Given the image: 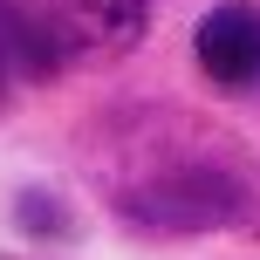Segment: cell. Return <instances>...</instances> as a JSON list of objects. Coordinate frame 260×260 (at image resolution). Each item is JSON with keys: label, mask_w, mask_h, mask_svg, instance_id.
Returning a JSON list of instances; mask_svg holds the SVG:
<instances>
[{"label": "cell", "mask_w": 260, "mask_h": 260, "mask_svg": "<svg viewBox=\"0 0 260 260\" xmlns=\"http://www.w3.org/2000/svg\"><path fill=\"white\" fill-rule=\"evenodd\" d=\"M253 206L247 178L219 165H185V171H157L151 185L123 192V212L137 226H157V233H206V226H240Z\"/></svg>", "instance_id": "cell-1"}, {"label": "cell", "mask_w": 260, "mask_h": 260, "mask_svg": "<svg viewBox=\"0 0 260 260\" xmlns=\"http://www.w3.org/2000/svg\"><path fill=\"white\" fill-rule=\"evenodd\" d=\"M192 48H199V69H206L219 89H253L260 82V7H247V0L212 7L206 21H199Z\"/></svg>", "instance_id": "cell-2"}, {"label": "cell", "mask_w": 260, "mask_h": 260, "mask_svg": "<svg viewBox=\"0 0 260 260\" xmlns=\"http://www.w3.org/2000/svg\"><path fill=\"white\" fill-rule=\"evenodd\" d=\"M0 62H7L14 82H48V76H62L69 41H62V27L41 14V0H0Z\"/></svg>", "instance_id": "cell-3"}, {"label": "cell", "mask_w": 260, "mask_h": 260, "mask_svg": "<svg viewBox=\"0 0 260 260\" xmlns=\"http://www.w3.org/2000/svg\"><path fill=\"white\" fill-rule=\"evenodd\" d=\"M55 27H62L69 55L76 48H130L151 21V0H41Z\"/></svg>", "instance_id": "cell-4"}, {"label": "cell", "mask_w": 260, "mask_h": 260, "mask_svg": "<svg viewBox=\"0 0 260 260\" xmlns=\"http://www.w3.org/2000/svg\"><path fill=\"white\" fill-rule=\"evenodd\" d=\"M7 96H14V76H7V62H0V110H7Z\"/></svg>", "instance_id": "cell-5"}]
</instances>
